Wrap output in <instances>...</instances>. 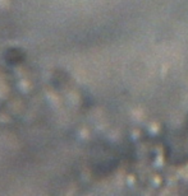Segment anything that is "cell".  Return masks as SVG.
<instances>
[{
	"mask_svg": "<svg viewBox=\"0 0 188 196\" xmlns=\"http://www.w3.org/2000/svg\"><path fill=\"white\" fill-rule=\"evenodd\" d=\"M7 60L13 65L19 64L23 60V54L19 50H17V48H12V50H9L7 52Z\"/></svg>",
	"mask_w": 188,
	"mask_h": 196,
	"instance_id": "1",
	"label": "cell"
}]
</instances>
